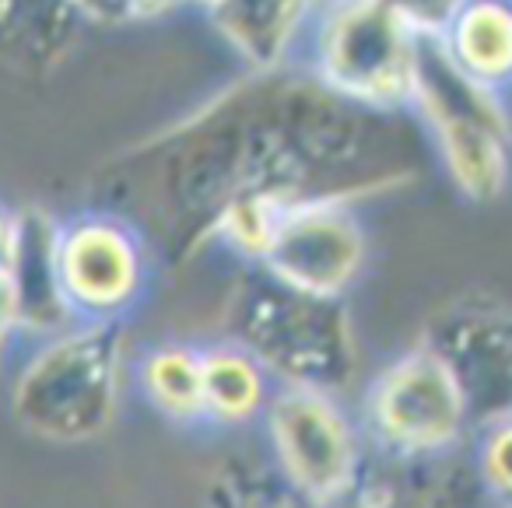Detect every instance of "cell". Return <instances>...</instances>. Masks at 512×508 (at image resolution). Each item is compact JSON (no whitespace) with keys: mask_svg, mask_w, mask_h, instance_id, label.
Here are the masks:
<instances>
[{"mask_svg":"<svg viewBox=\"0 0 512 508\" xmlns=\"http://www.w3.org/2000/svg\"><path fill=\"white\" fill-rule=\"evenodd\" d=\"M323 4H330V0H320V8H323Z\"/></svg>","mask_w":512,"mask_h":508,"instance_id":"obj_20","label":"cell"},{"mask_svg":"<svg viewBox=\"0 0 512 508\" xmlns=\"http://www.w3.org/2000/svg\"><path fill=\"white\" fill-rule=\"evenodd\" d=\"M379 4L411 25L421 39H439L467 0H379Z\"/></svg>","mask_w":512,"mask_h":508,"instance_id":"obj_14","label":"cell"},{"mask_svg":"<svg viewBox=\"0 0 512 508\" xmlns=\"http://www.w3.org/2000/svg\"><path fill=\"white\" fill-rule=\"evenodd\" d=\"M11 239H15V218H11V214H4V211H0V267H4V263H8Z\"/></svg>","mask_w":512,"mask_h":508,"instance_id":"obj_19","label":"cell"},{"mask_svg":"<svg viewBox=\"0 0 512 508\" xmlns=\"http://www.w3.org/2000/svg\"><path fill=\"white\" fill-rule=\"evenodd\" d=\"M369 417L390 445L435 452L449 445L467 417V389L432 347L393 361L369 393Z\"/></svg>","mask_w":512,"mask_h":508,"instance_id":"obj_4","label":"cell"},{"mask_svg":"<svg viewBox=\"0 0 512 508\" xmlns=\"http://www.w3.org/2000/svg\"><path fill=\"white\" fill-rule=\"evenodd\" d=\"M204 11L256 74H271L285 64L302 29L313 25L320 0H211Z\"/></svg>","mask_w":512,"mask_h":508,"instance_id":"obj_8","label":"cell"},{"mask_svg":"<svg viewBox=\"0 0 512 508\" xmlns=\"http://www.w3.org/2000/svg\"><path fill=\"white\" fill-rule=\"evenodd\" d=\"M439 43L467 78L498 92L512 81V0H467Z\"/></svg>","mask_w":512,"mask_h":508,"instance_id":"obj_10","label":"cell"},{"mask_svg":"<svg viewBox=\"0 0 512 508\" xmlns=\"http://www.w3.org/2000/svg\"><path fill=\"white\" fill-rule=\"evenodd\" d=\"M67 4L85 22H99V25L130 22V0H67Z\"/></svg>","mask_w":512,"mask_h":508,"instance_id":"obj_16","label":"cell"},{"mask_svg":"<svg viewBox=\"0 0 512 508\" xmlns=\"http://www.w3.org/2000/svg\"><path fill=\"white\" fill-rule=\"evenodd\" d=\"M365 263V232L344 200H309L285 211L264 267L285 288L337 298Z\"/></svg>","mask_w":512,"mask_h":508,"instance_id":"obj_5","label":"cell"},{"mask_svg":"<svg viewBox=\"0 0 512 508\" xmlns=\"http://www.w3.org/2000/svg\"><path fill=\"white\" fill-rule=\"evenodd\" d=\"M57 274L71 312L109 319L141 295V242L123 221L106 214L67 221L57 232Z\"/></svg>","mask_w":512,"mask_h":508,"instance_id":"obj_6","label":"cell"},{"mask_svg":"<svg viewBox=\"0 0 512 508\" xmlns=\"http://www.w3.org/2000/svg\"><path fill=\"white\" fill-rule=\"evenodd\" d=\"M78 22L67 0H0V57L22 67L53 64Z\"/></svg>","mask_w":512,"mask_h":508,"instance_id":"obj_11","label":"cell"},{"mask_svg":"<svg viewBox=\"0 0 512 508\" xmlns=\"http://www.w3.org/2000/svg\"><path fill=\"white\" fill-rule=\"evenodd\" d=\"M120 403V347L106 326L60 333L15 386V414L53 442L95 438Z\"/></svg>","mask_w":512,"mask_h":508,"instance_id":"obj_3","label":"cell"},{"mask_svg":"<svg viewBox=\"0 0 512 508\" xmlns=\"http://www.w3.org/2000/svg\"><path fill=\"white\" fill-rule=\"evenodd\" d=\"M57 232L60 225H53L39 211L15 218V239L4 263L15 284L18 326H29L36 333H57L71 316L57 274Z\"/></svg>","mask_w":512,"mask_h":508,"instance_id":"obj_9","label":"cell"},{"mask_svg":"<svg viewBox=\"0 0 512 508\" xmlns=\"http://www.w3.org/2000/svg\"><path fill=\"white\" fill-rule=\"evenodd\" d=\"M411 106L425 116L456 190L477 204L502 197L512 169L509 113L495 88L477 85L446 57L439 39H421Z\"/></svg>","mask_w":512,"mask_h":508,"instance_id":"obj_2","label":"cell"},{"mask_svg":"<svg viewBox=\"0 0 512 508\" xmlns=\"http://www.w3.org/2000/svg\"><path fill=\"white\" fill-rule=\"evenodd\" d=\"M190 0H130V18H158L183 8Z\"/></svg>","mask_w":512,"mask_h":508,"instance_id":"obj_18","label":"cell"},{"mask_svg":"<svg viewBox=\"0 0 512 508\" xmlns=\"http://www.w3.org/2000/svg\"><path fill=\"white\" fill-rule=\"evenodd\" d=\"M141 386L148 400L172 421L204 417V354L183 344L158 347L144 358Z\"/></svg>","mask_w":512,"mask_h":508,"instance_id":"obj_13","label":"cell"},{"mask_svg":"<svg viewBox=\"0 0 512 508\" xmlns=\"http://www.w3.org/2000/svg\"><path fill=\"white\" fill-rule=\"evenodd\" d=\"M267 400L264 368L253 354L235 347L204 351V414L218 421H249Z\"/></svg>","mask_w":512,"mask_h":508,"instance_id":"obj_12","label":"cell"},{"mask_svg":"<svg viewBox=\"0 0 512 508\" xmlns=\"http://www.w3.org/2000/svg\"><path fill=\"white\" fill-rule=\"evenodd\" d=\"M271 438L285 473L313 498H334L355 473V435L323 389L292 386L271 403Z\"/></svg>","mask_w":512,"mask_h":508,"instance_id":"obj_7","label":"cell"},{"mask_svg":"<svg viewBox=\"0 0 512 508\" xmlns=\"http://www.w3.org/2000/svg\"><path fill=\"white\" fill-rule=\"evenodd\" d=\"M481 473L495 494L512 501V417L498 421L481 445Z\"/></svg>","mask_w":512,"mask_h":508,"instance_id":"obj_15","label":"cell"},{"mask_svg":"<svg viewBox=\"0 0 512 508\" xmlns=\"http://www.w3.org/2000/svg\"><path fill=\"white\" fill-rule=\"evenodd\" d=\"M11 326H18L15 284H11V277H8V267H0V344H4Z\"/></svg>","mask_w":512,"mask_h":508,"instance_id":"obj_17","label":"cell"},{"mask_svg":"<svg viewBox=\"0 0 512 508\" xmlns=\"http://www.w3.org/2000/svg\"><path fill=\"white\" fill-rule=\"evenodd\" d=\"M421 36L379 0H330L313 18V78L369 113L411 106Z\"/></svg>","mask_w":512,"mask_h":508,"instance_id":"obj_1","label":"cell"}]
</instances>
